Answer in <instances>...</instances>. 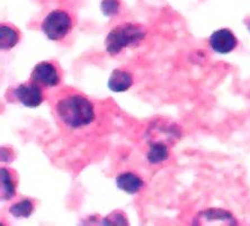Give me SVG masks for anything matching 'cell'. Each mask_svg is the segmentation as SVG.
<instances>
[{"label":"cell","instance_id":"9a60e30c","mask_svg":"<svg viewBox=\"0 0 250 226\" xmlns=\"http://www.w3.org/2000/svg\"><path fill=\"white\" fill-rule=\"evenodd\" d=\"M121 8V0H102L101 10L106 17H113L119 14Z\"/></svg>","mask_w":250,"mask_h":226},{"label":"cell","instance_id":"2e32d148","mask_svg":"<svg viewBox=\"0 0 250 226\" xmlns=\"http://www.w3.org/2000/svg\"><path fill=\"white\" fill-rule=\"evenodd\" d=\"M127 217L122 211H114L106 216L102 222V225H127Z\"/></svg>","mask_w":250,"mask_h":226},{"label":"cell","instance_id":"5b68a950","mask_svg":"<svg viewBox=\"0 0 250 226\" xmlns=\"http://www.w3.org/2000/svg\"><path fill=\"white\" fill-rule=\"evenodd\" d=\"M15 97L20 103L28 108H36L43 103V90L38 83L27 82L20 85L14 90Z\"/></svg>","mask_w":250,"mask_h":226},{"label":"cell","instance_id":"52a82bcc","mask_svg":"<svg viewBox=\"0 0 250 226\" xmlns=\"http://www.w3.org/2000/svg\"><path fill=\"white\" fill-rule=\"evenodd\" d=\"M208 43L211 49L219 54H228L236 49L238 39L232 32L227 28L215 31L209 36Z\"/></svg>","mask_w":250,"mask_h":226},{"label":"cell","instance_id":"4fadbf2b","mask_svg":"<svg viewBox=\"0 0 250 226\" xmlns=\"http://www.w3.org/2000/svg\"><path fill=\"white\" fill-rule=\"evenodd\" d=\"M150 149L146 153V159L150 163L156 165L166 161L169 158V145L163 142H151L149 143Z\"/></svg>","mask_w":250,"mask_h":226},{"label":"cell","instance_id":"8fae6325","mask_svg":"<svg viewBox=\"0 0 250 226\" xmlns=\"http://www.w3.org/2000/svg\"><path fill=\"white\" fill-rule=\"evenodd\" d=\"M16 194V184H15L13 173L7 169H0V198L1 202L12 199Z\"/></svg>","mask_w":250,"mask_h":226},{"label":"cell","instance_id":"7c38bea8","mask_svg":"<svg viewBox=\"0 0 250 226\" xmlns=\"http://www.w3.org/2000/svg\"><path fill=\"white\" fill-rule=\"evenodd\" d=\"M20 41V33L9 25L2 24L0 26V49L2 51H8Z\"/></svg>","mask_w":250,"mask_h":226},{"label":"cell","instance_id":"3957f363","mask_svg":"<svg viewBox=\"0 0 250 226\" xmlns=\"http://www.w3.org/2000/svg\"><path fill=\"white\" fill-rule=\"evenodd\" d=\"M73 27V19L70 14L62 9L49 13L42 21V32L51 41H61Z\"/></svg>","mask_w":250,"mask_h":226},{"label":"cell","instance_id":"8992f818","mask_svg":"<svg viewBox=\"0 0 250 226\" xmlns=\"http://www.w3.org/2000/svg\"><path fill=\"white\" fill-rule=\"evenodd\" d=\"M195 225H237L236 218L228 210L212 208L201 211L194 218Z\"/></svg>","mask_w":250,"mask_h":226},{"label":"cell","instance_id":"9c48e42d","mask_svg":"<svg viewBox=\"0 0 250 226\" xmlns=\"http://www.w3.org/2000/svg\"><path fill=\"white\" fill-rule=\"evenodd\" d=\"M116 185L120 190L125 191L126 194L134 195L142 190L145 187V181L139 174L131 172V171H126V172L120 173L116 177Z\"/></svg>","mask_w":250,"mask_h":226},{"label":"cell","instance_id":"6da1fadb","mask_svg":"<svg viewBox=\"0 0 250 226\" xmlns=\"http://www.w3.org/2000/svg\"><path fill=\"white\" fill-rule=\"evenodd\" d=\"M57 115L69 129H82L90 125L95 119L94 105L82 94H70L58 101Z\"/></svg>","mask_w":250,"mask_h":226},{"label":"cell","instance_id":"ac0fdd59","mask_svg":"<svg viewBox=\"0 0 250 226\" xmlns=\"http://www.w3.org/2000/svg\"><path fill=\"white\" fill-rule=\"evenodd\" d=\"M247 27H248V30L250 31V24H247Z\"/></svg>","mask_w":250,"mask_h":226},{"label":"cell","instance_id":"ba28073f","mask_svg":"<svg viewBox=\"0 0 250 226\" xmlns=\"http://www.w3.org/2000/svg\"><path fill=\"white\" fill-rule=\"evenodd\" d=\"M159 135H164L169 147H171L181 137V129L174 123H152L146 131V141Z\"/></svg>","mask_w":250,"mask_h":226},{"label":"cell","instance_id":"277c9868","mask_svg":"<svg viewBox=\"0 0 250 226\" xmlns=\"http://www.w3.org/2000/svg\"><path fill=\"white\" fill-rule=\"evenodd\" d=\"M31 79L39 86L53 88L60 82V75L53 62L42 61L33 69Z\"/></svg>","mask_w":250,"mask_h":226},{"label":"cell","instance_id":"e0dca14e","mask_svg":"<svg viewBox=\"0 0 250 226\" xmlns=\"http://www.w3.org/2000/svg\"><path fill=\"white\" fill-rule=\"evenodd\" d=\"M8 156H10V158L13 159V155L9 154L8 150H7V149H5V148H2V149H1V161H2V162H3V161H5V162L12 161V160L8 159Z\"/></svg>","mask_w":250,"mask_h":226},{"label":"cell","instance_id":"7a4b0ae2","mask_svg":"<svg viewBox=\"0 0 250 226\" xmlns=\"http://www.w3.org/2000/svg\"><path fill=\"white\" fill-rule=\"evenodd\" d=\"M146 30L142 25L124 23L112 28L106 36L105 49L109 56H117L125 47L138 45L145 39Z\"/></svg>","mask_w":250,"mask_h":226},{"label":"cell","instance_id":"5bb4252c","mask_svg":"<svg viewBox=\"0 0 250 226\" xmlns=\"http://www.w3.org/2000/svg\"><path fill=\"white\" fill-rule=\"evenodd\" d=\"M34 211V204L31 199H23L10 206L9 213L16 218H28Z\"/></svg>","mask_w":250,"mask_h":226},{"label":"cell","instance_id":"30bf717a","mask_svg":"<svg viewBox=\"0 0 250 226\" xmlns=\"http://www.w3.org/2000/svg\"><path fill=\"white\" fill-rule=\"evenodd\" d=\"M107 86L113 93H124L133 86V75L125 70L115 69L109 75Z\"/></svg>","mask_w":250,"mask_h":226}]
</instances>
